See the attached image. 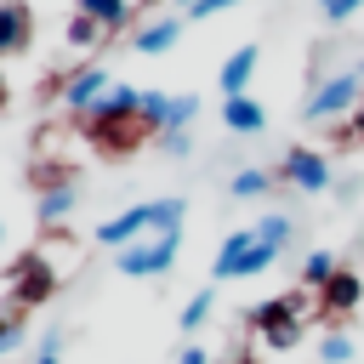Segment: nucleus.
Wrapping results in <instances>:
<instances>
[{
  "instance_id": "f257e3e1",
  "label": "nucleus",
  "mask_w": 364,
  "mask_h": 364,
  "mask_svg": "<svg viewBox=\"0 0 364 364\" xmlns=\"http://www.w3.org/2000/svg\"><path fill=\"white\" fill-rule=\"evenodd\" d=\"M6 279H11V301H17V307H46V301L57 296V273H51V262H46L40 250H23V256L6 267Z\"/></svg>"
},
{
  "instance_id": "f03ea898",
  "label": "nucleus",
  "mask_w": 364,
  "mask_h": 364,
  "mask_svg": "<svg viewBox=\"0 0 364 364\" xmlns=\"http://www.w3.org/2000/svg\"><path fill=\"white\" fill-rule=\"evenodd\" d=\"M85 142H91L102 159H131V154L148 142V125H142V114H136V119H85Z\"/></svg>"
},
{
  "instance_id": "7ed1b4c3",
  "label": "nucleus",
  "mask_w": 364,
  "mask_h": 364,
  "mask_svg": "<svg viewBox=\"0 0 364 364\" xmlns=\"http://www.w3.org/2000/svg\"><path fill=\"white\" fill-rule=\"evenodd\" d=\"M364 97H358V74H330L313 97H307V119H341V114H353Z\"/></svg>"
},
{
  "instance_id": "20e7f679",
  "label": "nucleus",
  "mask_w": 364,
  "mask_h": 364,
  "mask_svg": "<svg viewBox=\"0 0 364 364\" xmlns=\"http://www.w3.org/2000/svg\"><path fill=\"white\" fill-rule=\"evenodd\" d=\"M284 176H290L301 193H324V188H330V159H324L318 148H301V142H296V148L284 154Z\"/></svg>"
},
{
  "instance_id": "39448f33",
  "label": "nucleus",
  "mask_w": 364,
  "mask_h": 364,
  "mask_svg": "<svg viewBox=\"0 0 364 364\" xmlns=\"http://www.w3.org/2000/svg\"><path fill=\"white\" fill-rule=\"evenodd\" d=\"M142 228H154V205H131V210L108 216V222L97 228V245H108V250H131V245L142 239Z\"/></svg>"
},
{
  "instance_id": "423d86ee",
  "label": "nucleus",
  "mask_w": 364,
  "mask_h": 364,
  "mask_svg": "<svg viewBox=\"0 0 364 364\" xmlns=\"http://www.w3.org/2000/svg\"><path fill=\"white\" fill-rule=\"evenodd\" d=\"M34 40V11L28 0H0V57H23Z\"/></svg>"
},
{
  "instance_id": "0eeeda50",
  "label": "nucleus",
  "mask_w": 364,
  "mask_h": 364,
  "mask_svg": "<svg viewBox=\"0 0 364 364\" xmlns=\"http://www.w3.org/2000/svg\"><path fill=\"white\" fill-rule=\"evenodd\" d=\"M102 91H108V74H102V68L91 63V68H80V74H68L57 97H63V108H68V114H80V119H85V114L97 108V97H102Z\"/></svg>"
},
{
  "instance_id": "6e6552de",
  "label": "nucleus",
  "mask_w": 364,
  "mask_h": 364,
  "mask_svg": "<svg viewBox=\"0 0 364 364\" xmlns=\"http://www.w3.org/2000/svg\"><path fill=\"white\" fill-rule=\"evenodd\" d=\"M301 296H273V301H262V307H250V330H262V336H273V330H284V324H301Z\"/></svg>"
},
{
  "instance_id": "1a4fd4ad",
  "label": "nucleus",
  "mask_w": 364,
  "mask_h": 364,
  "mask_svg": "<svg viewBox=\"0 0 364 364\" xmlns=\"http://www.w3.org/2000/svg\"><path fill=\"white\" fill-rule=\"evenodd\" d=\"M136 114H142V91L136 85H108L85 119H136Z\"/></svg>"
},
{
  "instance_id": "9d476101",
  "label": "nucleus",
  "mask_w": 364,
  "mask_h": 364,
  "mask_svg": "<svg viewBox=\"0 0 364 364\" xmlns=\"http://www.w3.org/2000/svg\"><path fill=\"white\" fill-rule=\"evenodd\" d=\"M364 301V284H358V273H347V267H336V279L318 290V307L324 313H353Z\"/></svg>"
},
{
  "instance_id": "9b49d317",
  "label": "nucleus",
  "mask_w": 364,
  "mask_h": 364,
  "mask_svg": "<svg viewBox=\"0 0 364 364\" xmlns=\"http://www.w3.org/2000/svg\"><path fill=\"white\" fill-rule=\"evenodd\" d=\"M256 63H262V51H256V46H239V51L222 63V97H245V85H250Z\"/></svg>"
},
{
  "instance_id": "f8f14e48",
  "label": "nucleus",
  "mask_w": 364,
  "mask_h": 364,
  "mask_svg": "<svg viewBox=\"0 0 364 364\" xmlns=\"http://www.w3.org/2000/svg\"><path fill=\"white\" fill-rule=\"evenodd\" d=\"M250 245H256V228H233L228 239H222V250H216V279H239V262L250 256Z\"/></svg>"
},
{
  "instance_id": "ddd939ff",
  "label": "nucleus",
  "mask_w": 364,
  "mask_h": 364,
  "mask_svg": "<svg viewBox=\"0 0 364 364\" xmlns=\"http://www.w3.org/2000/svg\"><path fill=\"white\" fill-rule=\"evenodd\" d=\"M222 125H228V131H239V136H250V131H262V125H267V114H262L250 97H222Z\"/></svg>"
},
{
  "instance_id": "4468645a",
  "label": "nucleus",
  "mask_w": 364,
  "mask_h": 364,
  "mask_svg": "<svg viewBox=\"0 0 364 364\" xmlns=\"http://www.w3.org/2000/svg\"><path fill=\"white\" fill-rule=\"evenodd\" d=\"M176 34H182V23H176V17H154V23H142V28H136V51L159 57V51H171V46H176Z\"/></svg>"
},
{
  "instance_id": "2eb2a0df",
  "label": "nucleus",
  "mask_w": 364,
  "mask_h": 364,
  "mask_svg": "<svg viewBox=\"0 0 364 364\" xmlns=\"http://www.w3.org/2000/svg\"><path fill=\"white\" fill-rule=\"evenodd\" d=\"M80 17H91L102 34H114V28H125V17H131V0H80Z\"/></svg>"
},
{
  "instance_id": "dca6fc26",
  "label": "nucleus",
  "mask_w": 364,
  "mask_h": 364,
  "mask_svg": "<svg viewBox=\"0 0 364 364\" xmlns=\"http://www.w3.org/2000/svg\"><path fill=\"white\" fill-rule=\"evenodd\" d=\"M74 210V182H46L40 188V222H63Z\"/></svg>"
},
{
  "instance_id": "f3484780",
  "label": "nucleus",
  "mask_w": 364,
  "mask_h": 364,
  "mask_svg": "<svg viewBox=\"0 0 364 364\" xmlns=\"http://www.w3.org/2000/svg\"><path fill=\"white\" fill-rule=\"evenodd\" d=\"M23 313H28V307H17V301L0 313V358L23 347V336H28V318H23Z\"/></svg>"
},
{
  "instance_id": "a211bd4d",
  "label": "nucleus",
  "mask_w": 364,
  "mask_h": 364,
  "mask_svg": "<svg viewBox=\"0 0 364 364\" xmlns=\"http://www.w3.org/2000/svg\"><path fill=\"white\" fill-rule=\"evenodd\" d=\"M119 273H125V279H154V239H148V245L136 239L131 250H119Z\"/></svg>"
},
{
  "instance_id": "6ab92c4d",
  "label": "nucleus",
  "mask_w": 364,
  "mask_h": 364,
  "mask_svg": "<svg viewBox=\"0 0 364 364\" xmlns=\"http://www.w3.org/2000/svg\"><path fill=\"white\" fill-rule=\"evenodd\" d=\"M330 279H336V256H330V250H313V256L301 262V284H313V290H324Z\"/></svg>"
},
{
  "instance_id": "aec40b11",
  "label": "nucleus",
  "mask_w": 364,
  "mask_h": 364,
  "mask_svg": "<svg viewBox=\"0 0 364 364\" xmlns=\"http://www.w3.org/2000/svg\"><path fill=\"white\" fill-rule=\"evenodd\" d=\"M210 307H216V296H210V290H193V296H188V307H182V318H176V324H182V330H188V336H193V330H199V324H205V318H210Z\"/></svg>"
},
{
  "instance_id": "412c9836",
  "label": "nucleus",
  "mask_w": 364,
  "mask_h": 364,
  "mask_svg": "<svg viewBox=\"0 0 364 364\" xmlns=\"http://www.w3.org/2000/svg\"><path fill=\"white\" fill-rule=\"evenodd\" d=\"M97 40H102V28H97L91 17H80V11H74V17H68V51H91Z\"/></svg>"
},
{
  "instance_id": "4be33fe9",
  "label": "nucleus",
  "mask_w": 364,
  "mask_h": 364,
  "mask_svg": "<svg viewBox=\"0 0 364 364\" xmlns=\"http://www.w3.org/2000/svg\"><path fill=\"white\" fill-rule=\"evenodd\" d=\"M165 114H171V97L165 91H142V125L148 131H165Z\"/></svg>"
},
{
  "instance_id": "5701e85b",
  "label": "nucleus",
  "mask_w": 364,
  "mask_h": 364,
  "mask_svg": "<svg viewBox=\"0 0 364 364\" xmlns=\"http://www.w3.org/2000/svg\"><path fill=\"white\" fill-rule=\"evenodd\" d=\"M228 193H233V199H256V193H267V171H256V165L239 171V176L228 182Z\"/></svg>"
},
{
  "instance_id": "b1692460",
  "label": "nucleus",
  "mask_w": 364,
  "mask_h": 364,
  "mask_svg": "<svg viewBox=\"0 0 364 364\" xmlns=\"http://www.w3.org/2000/svg\"><path fill=\"white\" fill-rule=\"evenodd\" d=\"M318 358H324V364H353V336L330 330V336L318 341Z\"/></svg>"
},
{
  "instance_id": "393cba45",
  "label": "nucleus",
  "mask_w": 364,
  "mask_h": 364,
  "mask_svg": "<svg viewBox=\"0 0 364 364\" xmlns=\"http://www.w3.org/2000/svg\"><path fill=\"white\" fill-rule=\"evenodd\" d=\"M199 114V97H171V114H165V131H188V119ZM159 131V136H165Z\"/></svg>"
},
{
  "instance_id": "a878e982",
  "label": "nucleus",
  "mask_w": 364,
  "mask_h": 364,
  "mask_svg": "<svg viewBox=\"0 0 364 364\" xmlns=\"http://www.w3.org/2000/svg\"><path fill=\"white\" fill-rule=\"evenodd\" d=\"M182 210H188L182 199H154V228L159 233H176L182 228Z\"/></svg>"
},
{
  "instance_id": "bb28decb",
  "label": "nucleus",
  "mask_w": 364,
  "mask_h": 364,
  "mask_svg": "<svg viewBox=\"0 0 364 364\" xmlns=\"http://www.w3.org/2000/svg\"><path fill=\"white\" fill-rule=\"evenodd\" d=\"M273 256H279V250H273V245H262V239H256V245H250V256H245V262H239V279H256V273H267V267H273Z\"/></svg>"
},
{
  "instance_id": "cd10ccee",
  "label": "nucleus",
  "mask_w": 364,
  "mask_h": 364,
  "mask_svg": "<svg viewBox=\"0 0 364 364\" xmlns=\"http://www.w3.org/2000/svg\"><path fill=\"white\" fill-rule=\"evenodd\" d=\"M256 239H262V245H273V250H284L290 222H284V216H262V222H256Z\"/></svg>"
},
{
  "instance_id": "c85d7f7f",
  "label": "nucleus",
  "mask_w": 364,
  "mask_h": 364,
  "mask_svg": "<svg viewBox=\"0 0 364 364\" xmlns=\"http://www.w3.org/2000/svg\"><path fill=\"white\" fill-rule=\"evenodd\" d=\"M159 148H165L171 159H182V154L193 148V136H188V131H165V136H159Z\"/></svg>"
},
{
  "instance_id": "c756f323",
  "label": "nucleus",
  "mask_w": 364,
  "mask_h": 364,
  "mask_svg": "<svg viewBox=\"0 0 364 364\" xmlns=\"http://www.w3.org/2000/svg\"><path fill=\"white\" fill-rule=\"evenodd\" d=\"M262 341L284 353V347H296V341H301V324H284V330H273V336H262Z\"/></svg>"
},
{
  "instance_id": "7c9ffc66",
  "label": "nucleus",
  "mask_w": 364,
  "mask_h": 364,
  "mask_svg": "<svg viewBox=\"0 0 364 364\" xmlns=\"http://www.w3.org/2000/svg\"><path fill=\"white\" fill-rule=\"evenodd\" d=\"M358 6H364V0H318V11H324V17H353Z\"/></svg>"
},
{
  "instance_id": "2f4dec72",
  "label": "nucleus",
  "mask_w": 364,
  "mask_h": 364,
  "mask_svg": "<svg viewBox=\"0 0 364 364\" xmlns=\"http://www.w3.org/2000/svg\"><path fill=\"white\" fill-rule=\"evenodd\" d=\"M228 6H239V0H199V6H188V17H216V11H228Z\"/></svg>"
},
{
  "instance_id": "473e14b6",
  "label": "nucleus",
  "mask_w": 364,
  "mask_h": 364,
  "mask_svg": "<svg viewBox=\"0 0 364 364\" xmlns=\"http://www.w3.org/2000/svg\"><path fill=\"white\" fill-rule=\"evenodd\" d=\"M347 136H353V142H364V102L353 108V119H347Z\"/></svg>"
},
{
  "instance_id": "72a5a7b5",
  "label": "nucleus",
  "mask_w": 364,
  "mask_h": 364,
  "mask_svg": "<svg viewBox=\"0 0 364 364\" xmlns=\"http://www.w3.org/2000/svg\"><path fill=\"white\" fill-rule=\"evenodd\" d=\"M176 364H205V347H182V358Z\"/></svg>"
},
{
  "instance_id": "f704fd0d",
  "label": "nucleus",
  "mask_w": 364,
  "mask_h": 364,
  "mask_svg": "<svg viewBox=\"0 0 364 364\" xmlns=\"http://www.w3.org/2000/svg\"><path fill=\"white\" fill-rule=\"evenodd\" d=\"M6 102H11V85H6V74H0V108H6Z\"/></svg>"
},
{
  "instance_id": "c9c22d12",
  "label": "nucleus",
  "mask_w": 364,
  "mask_h": 364,
  "mask_svg": "<svg viewBox=\"0 0 364 364\" xmlns=\"http://www.w3.org/2000/svg\"><path fill=\"white\" fill-rule=\"evenodd\" d=\"M34 364H57V353H40V358H34Z\"/></svg>"
},
{
  "instance_id": "e433bc0d",
  "label": "nucleus",
  "mask_w": 364,
  "mask_h": 364,
  "mask_svg": "<svg viewBox=\"0 0 364 364\" xmlns=\"http://www.w3.org/2000/svg\"><path fill=\"white\" fill-rule=\"evenodd\" d=\"M233 364H256V358H250V353H245V358H233Z\"/></svg>"
},
{
  "instance_id": "4c0bfd02",
  "label": "nucleus",
  "mask_w": 364,
  "mask_h": 364,
  "mask_svg": "<svg viewBox=\"0 0 364 364\" xmlns=\"http://www.w3.org/2000/svg\"><path fill=\"white\" fill-rule=\"evenodd\" d=\"M182 6H199V0H182Z\"/></svg>"
},
{
  "instance_id": "58836bf2",
  "label": "nucleus",
  "mask_w": 364,
  "mask_h": 364,
  "mask_svg": "<svg viewBox=\"0 0 364 364\" xmlns=\"http://www.w3.org/2000/svg\"><path fill=\"white\" fill-rule=\"evenodd\" d=\"M358 80H364V68H358Z\"/></svg>"
},
{
  "instance_id": "ea45409f",
  "label": "nucleus",
  "mask_w": 364,
  "mask_h": 364,
  "mask_svg": "<svg viewBox=\"0 0 364 364\" xmlns=\"http://www.w3.org/2000/svg\"><path fill=\"white\" fill-rule=\"evenodd\" d=\"M0 239H6V228H0Z\"/></svg>"
}]
</instances>
